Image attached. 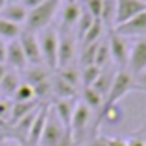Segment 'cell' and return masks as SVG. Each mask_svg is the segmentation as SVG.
Segmentation results:
<instances>
[{"label": "cell", "instance_id": "obj_17", "mask_svg": "<svg viewBox=\"0 0 146 146\" xmlns=\"http://www.w3.org/2000/svg\"><path fill=\"white\" fill-rule=\"evenodd\" d=\"M21 74H19V70H13V68L7 67V72L4 74L2 82H0V93H2V96L6 98H11L13 96V93L17 91V87L21 85Z\"/></svg>", "mask_w": 146, "mask_h": 146}, {"label": "cell", "instance_id": "obj_5", "mask_svg": "<svg viewBox=\"0 0 146 146\" xmlns=\"http://www.w3.org/2000/svg\"><path fill=\"white\" fill-rule=\"evenodd\" d=\"M76 57V35H72L70 28L59 26V46H57V67L72 65Z\"/></svg>", "mask_w": 146, "mask_h": 146}, {"label": "cell", "instance_id": "obj_1", "mask_svg": "<svg viewBox=\"0 0 146 146\" xmlns=\"http://www.w3.org/2000/svg\"><path fill=\"white\" fill-rule=\"evenodd\" d=\"M59 4H61V0H44L43 4L30 9L28 17H26V22H24V26H26L24 30L37 33L41 30L48 28L50 22L56 17V11L59 9Z\"/></svg>", "mask_w": 146, "mask_h": 146}, {"label": "cell", "instance_id": "obj_27", "mask_svg": "<svg viewBox=\"0 0 146 146\" xmlns=\"http://www.w3.org/2000/svg\"><path fill=\"white\" fill-rule=\"evenodd\" d=\"M13 102H33L35 98V91H33V87L30 85V83L26 82H21V85L17 87V91L13 93V96H11Z\"/></svg>", "mask_w": 146, "mask_h": 146}, {"label": "cell", "instance_id": "obj_33", "mask_svg": "<svg viewBox=\"0 0 146 146\" xmlns=\"http://www.w3.org/2000/svg\"><path fill=\"white\" fill-rule=\"evenodd\" d=\"M126 143H128V146H146L144 137H141L139 133H137V135H133V137H129Z\"/></svg>", "mask_w": 146, "mask_h": 146}, {"label": "cell", "instance_id": "obj_10", "mask_svg": "<svg viewBox=\"0 0 146 146\" xmlns=\"http://www.w3.org/2000/svg\"><path fill=\"white\" fill-rule=\"evenodd\" d=\"M19 43H21V46H22V52H24V56H26L28 65H43L41 48H39V41H37L35 32L22 30L21 35H19Z\"/></svg>", "mask_w": 146, "mask_h": 146}, {"label": "cell", "instance_id": "obj_38", "mask_svg": "<svg viewBox=\"0 0 146 146\" xmlns=\"http://www.w3.org/2000/svg\"><path fill=\"white\" fill-rule=\"evenodd\" d=\"M6 72H7V65L6 63H0V82H2V78H4Z\"/></svg>", "mask_w": 146, "mask_h": 146}, {"label": "cell", "instance_id": "obj_13", "mask_svg": "<svg viewBox=\"0 0 146 146\" xmlns=\"http://www.w3.org/2000/svg\"><path fill=\"white\" fill-rule=\"evenodd\" d=\"M78 104L76 98H65V100H56V106L52 107L54 115L57 117V120L61 122V126L65 128V131L70 135V122L72 115H74V107Z\"/></svg>", "mask_w": 146, "mask_h": 146}, {"label": "cell", "instance_id": "obj_8", "mask_svg": "<svg viewBox=\"0 0 146 146\" xmlns=\"http://www.w3.org/2000/svg\"><path fill=\"white\" fill-rule=\"evenodd\" d=\"M107 44H109L111 59L118 65V70H120V68H126V65H128V57H129L128 37H122L120 33H117L115 30H111L109 35H107Z\"/></svg>", "mask_w": 146, "mask_h": 146}, {"label": "cell", "instance_id": "obj_41", "mask_svg": "<svg viewBox=\"0 0 146 146\" xmlns=\"http://www.w3.org/2000/svg\"><path fill=\"white\" fill-rule=\"evenodd\" d=\"M4 133H7V131H4V129H0V135H4Z\"/></svg>", "mask_w": 146, "mask_h": 146}, {"label": "cell", "instance_id": "obj_28", "mask_svg": "<svg viewBox=\"0 0 146 146\" xmlns=\"http://www.w3.org/2000/svg\"><path fill=\"white\" fill-rule=\"evenodd\" d=\"M109 59H111V54H109V44H107V39L98 41V46H96V54H94V65L100 68L107 67L109 65Z\"/></svg>", "mask_w": 146, "mask_h": 146}, {"label": "cell", "instance_id": "obj_12", "mask_svg": "<svg viewBox=\"0 0 146 146\" xmlns=\"http://www.w3.org/2000/svg\"><path fill=\"white\" fill-rule=\"evenodd\" d=\"M6 65L13 70H26L28 67V61H26V56L22 52V46L19 43V39L7 41L6 43Z\"/></svg>", "mask_w": 146, "mask_h": 146}, {"label": "cell", "instance_id": "obj_9", "mask_svg": "<svg viewBox=\"0 0 146 146\" xmlns=\"http://www.w3.org/2000/svg\"><path fill=\"white\" fill-rule=\"evenodd\" d=\"M126 70L131 76H137L146 70V35L139 37L129 46V57H128Z\"/></svg>", "mask_w": 146, "mask_h": 146}, {"label": "cell", "instance_id": "obj_44", "mask_svg": "<svg viewBox=\"0 0 146 146\" xmlns=\"http://www.w3.org/2000/svg\"><path fill=\"white\" fill-rule=\"evenodd\" d=\"M144 141H146V137H144Z\"/></svg>", "mask_w": 146, "mask_h": 146}, {"label": "cell", "instance_id": "obj_23", "mask_svg": "<svg viewBox=\"0 0 146 146\" xmlns=\"http://www.w3.org/2000/svg\"><path fill=\"white\" fill-rule=\"evenodd\" d=\"M104 30H106V24H104L100 19H96V21L93 22V26L87 30V33L83 35L82 44H93V43H98V41L104 37Z\"/></svg>", "mask_w": 146, "mask_h": 146}, {"label": "cell", "instance_id": "obj_45", "mask_svg": "<svg viewBox=\"0 0 146 146\" xmlns=\"http://www.w3.org/2000/svg\"><path fill=\"white\" fill-rule=\"evenodd\" d=\"M144 2H146V0H144Z\"/></svg>", "mask_w": 146, "mask_h": 146}, {"label": "cell", "instance_id": "obj_21", "mask_svg": "<svg viewBox=\"0 0 146 146\" xmlns=\"http://www.w3.org/2000/svg\"><path fill=\"white\" fill-rule=\"evenodd\" d=\"M82 102L85 104L91 111H100V109H102V106H104V98L100 96L93 87H85V89H83Z\"/></svg>", "mask_w": 146, "mask_h": 146}, {"label": "cell", "instance_id": "obj_15", "mask_svg": "<svg viewBox=\"0 0 146 146\" xmlns=\"http://www.w3.org/2000/svg\"><path fill=\"white\" fill-rule=\"evenodd\" d=\"M0 17L9 21V22H13V24L22 26L26 22V17H28V9H26L21 2L6 4V6L2 7V11H0Z\"/></svg>", "mask_w": 146, "mask_h": 146}, {"label": "cell", "instance_id": "obj_25", "mask_svg": "<svg viewBox=\"0 0 146 146\" xmlns=\"http://www.w3.org/2000/svg\"><path fill=\"white\" fill-rule=\"evenodd\" d=\"M96 21V19L93 17V15L89 13L87 9H82V15H80V19H78V22H76V39L82 43V39H83V35L87 33V30L93 26V22Z\"/></svg>", "mask_w": 146, "mask_h": 146}, {"label": "cell", "instance_id": "obj_30", "mask_svg": "<svg viewBox=\"0 0 146 146\" xmlns=\"http://www.w3.org/2000/svg\"><path fill=\"white\" fill-rule=\"evenodd\" d=\"M85 9L89 11L94 19H102L104 0H85Z\"/></svg>", "mask_w": 146, "mask_h": 146}, {"label": "cell", "instance_id": "obj_20", "mask_svg": "<svg viewBox=\"0 0 146 146\" xmlns=\"http://www.w3.org/2000/svg\"><path fill=\"white\" fill-rule=\"evenodd\" d=\"M48 78V72L43 68V65H30L26 67V83H30L32 87L39 85V83L46 82Z\"/></svg>", "mask_w": 146, "mask_h": 146}, {"label": "cell", "instance_id": "obj_34", "mask_svg": "<svg viewBox=\"0 0 146 146\" xmlns=\"http://www.w3.org/2000/svg\"><path fill=\"white\" fill-rule=\"evenodd\" d=\"M87 146H107V137H102V135H93V139L89 141Z\"/></svg>", "mask_w": 146, "mask_h": 146}, {"label": "cell", "instance_id": "obj_19", "mask_svg": "<svg viewBox=\"0 0 146 146\" xmlns=\"http://www.w3.org/2000/svg\"><path fill=\"white\" fill-rule=\"evenodd\" d=\"M39 107V104H37V100H33V102H13V109H11V117H9V128L15 124V122H19L22 117H26L28 113H32L33 109H37Z\"/></svg>", "mask_w": 146, "mask_h": 146}, {"label": "cell", "instance_id": "obj_3", "mask_svg": "<svg viewBox=\"0 0 146 146\" xmlns=\"http://www.w3.org/2000/svg\"><path fill=\"white\" fill-rule=\"evenodd\" d=\"M133 89H135V80H133V76L129 74L126 68L117 70V74H115V78H113V83H111V87H109V93H107L106 100H104V106L118 104L129 91H133Z\"/></svg>", "mask_w": 146, "mask_h": 146}, {"label": "cell", "instance_id": "obj_18", "mask_svg": "<svg viewBox=\"0 0 146 146\" xmlns=\"http://www.w3.org/2000/svg\"><path fill=\"white\" fill-rule=\"evenodd\" d=\"M115 74H117V70H115V68H111V67H104V68H102V72H100V76L96 78V82L91 85V87H93V89L96 91V93H98L104 100H106L107 93H109V87H111V83H113Z\"/></svg>", "mask_w": 146, "mask_h": 146}, {"label": "cell", "instance_id": "obj_29", "mask_svg": "<svg viewBox=\"0 0 146 146\" xmlns=\"http://www.w3.org/2000/svg\"><path fill=\"white\" fill-rule=\"evenodd\" d=\"M100 72H102V68L96 67V65H85V67H82L80 78H82L83 87H91L93 85V83L96 82V78L100 76Z\"/></svg>", "mask_w": 146, "mask_h": 146}, {"label": "cell", "instance_id": "obj_37", "mask_svg": "<svg viewBox=\"0 0 146 146\" xmlns=\"http://www.w3.org/2000/svg\"><path fill=\"white\" fill-rule=\"evenodd\" d=\"M0 63H6V41L0 39Z\"/></svg>", "mask_w": 146, "mask_h": 146}, {"label": "cell", "instance_id": "obj_14", "mask_svg": "<svg viewBox=\"0 0 146 146\" xmlns=\"http://www.w3.org/2000/svg\"><path fill=\"white\" fill-rule=\"evenodd\" d=\"M48 113H50V106L48 104H43V106L39 107V111H37L33 122H32V128H30V131H28V137H26V143L30 146H39V141H41V135H43L44 124H46Z\"/></svg>", "mask_w": 146, "mask_h": 146}, {"label": "cell", "instance_id": "obj_11", "mask_svg": "<svg viewBox=\"0 0 146 146\" xmlns=\"http://www.w3.org/2000/svg\"><path fill=\"white\" fill-rule=\"evenodd\" d=\"M115 32L120 33L122 37H143L146 35V9L141 11L139 15H135L133 19H129L128 22L117 26Z\"/></svg>", "mask_w": 146, "mask_h": 146}, {"label": "cell", "instance_id": "obj_22", "mask_svg": "<svg viewBox=\"0 0 146 146\" xmlns=\"http://www.w3.org/2000/svg\"><path fill=\"white\" fill-rule=\"evenodd\" d=\"M52 93L57 96V100H65V98H74L76 96V87L68 85L67 82L56 78L52 82Z\"/></svg>", "mask_w": 146, "mask_h": 146}, {"label": "cell", "instance_id": "obj_6", "mask_svg": "<svg viewBox=\"0 0 146 146\" xmlns=\"http://www.w3.org/2000/svg\"><path fill=\"white\" fill-rule=\"evenodd\" d=\"M65 137H70V135L65 131V128L61 126V122L57 120V117L54 115L52 107H50V113L46 118V124H44L43 135H41L39 146H57Z\"/></svg>", "mask_w": 146, "mask_h": 146}, {"label": "cell", "instance_id": "obj_40", "mask_svg": "<svg viewBox=\"0 0 146 146\" xmlns=\"http://www.w3.org/2000/svg\"><path fill=\"white\" fill-rule=\"evenodd\" d=\"M13 2H21V0H6V4H13Z\"/></svg>", "mask_w": 146, "mask_h": 146}, {"label": "cell", "instance_id": "obj_42", "mask_svg": "<svg viewBox=\"0 0 146 146\" xmlns=\"http://www.w3.org/2000/svg\"><path fill=\"white\" fill-rule=\"evenodd\" d=\"M0 98H2V93H0Z\"/></svg>", "mask_w": 146, "mask_h": 146}, {"label": "cell", "instance_id": "obj_35", "mask_svg": "<svg viewBox=\"0 0 146 146\" xmlns=\"http://www.w3.org/2000/svg\"><path fill=\"white\" fill-rule=\"evenodd\" d=\"M107 146H128V143L122 137H107Z\"/></svg>", "mask_w": 146, "mask_h": 146}, {"label": "cell", "instance_id": "obj_39", "mask_svg": "<svg viewBox=\"0 0 146 146\" xmlns=\"http://www.w3.org/2000/svg\"><path fill=\"white\" fill-rule=\"evenodd\" d=\"M6 6V0H0V11H2V7Z\"/></svg>", "mask_w": 146, "mask_h": 146}, {"label": "cell", "instance_id": "obj_24", "mask_svg": "<svg viewBox=\"0 0 146 146\" xmlns=\"http://www.w3.org/2000/svg\"><path fill=\"white\" fill-rule=\"evenodd\" d=\"M21 32H22V28L19 24H13V22H9V21L0 17V39H4V41L19 39Z\"/></svg>", "mask_w": 146, "mask_h": 146}, {"label": "cell", "instance_id": "obj_31", "mask_svg": "<svg viewBox=\"0 0 146 146\" xmlns=\"http://www.w3.org/2000/svg\"><path fill=\"white\" fill-rule=\"evenodd\" d=\"M11 109H13V100L11 98H0V120L9 122ZM9 126V124H7Z\"/></svg>", "mask_w": 146, "mask_h": 146}, {"label": "cell", "instance_id": "obj_16", "mask_svg": "<svg viewBox=\"0 0 146 146\" xmlns=\"http://www.w3.org/2000/svg\"><path fill=\"white\" fill-rule=\"evenodd\" d=\"M82 15V6L76 0H67L61 9V28H74Z\"/></svg>", "mask_w": 146, "mask_h": 146}, {"label": "cell", "instance_id": "obj_26", "mask_svg": "<svg viewBox=\"0 0 146 146\" xmlns=\"http://www.w3.org/2000/svg\"><path fill=\"white\" fill-rule=\"evenodd\" d=\"M57 78L63 80V82H67L68 85H72V87H78L80 82H82V78H80V68L76 67V65L61 67L59 68V76H57Z\"/></svg>", "mask_w": 146, "mask_h": 146}, {"label": "cell", "instance_id": "obj_2", "mask_svg": "<svg viewBox=\"0 0 146 146\" xmlns=\"http://www.w3.org/2000/svg\"><path fill=\"white\" fill-rule=\"evenodd\" d=\"M37 41L41 48V57L48 68H57V46H59V32L56 28H44L37 32Z\"/></svg>", "mask_w": 146, "mask_h": 146}, {"label": "cell", "instance_id": "obj_4", "mask_svg": "<svg viewBox=\"0 0 146 146\" xmlns=\"http://www.w3.org/2000/svg\"><path fill=\"white\" fill-rule=\"evenodd\" d=\"M91 115L93 111L85 106L83 102H78L74 107V115H72V122H70V137H72V144H80L85 141L87 137V128L91 124Z\"/></svg>", "mask_w": 146, "mask_h": 146}, {"label": "cell", "instance_id": "obj_43", "mask_svg": "<svg viewBox=\"0 0 146 146\" xmlns=\"http://www.w3.org/2000/svg\"><path fill=\"white\" fill-rule=\"evenodd\" d=\"M143 91H144V93H146V89H143Z\"/></svg>", "mask_w": 146, "mask_h": 146}, {"label": "cell", "instance_id": "obj_32", "mask_svg": "<svg viewBox=\"0 0 146 146\" xmlns=\"http://www.w3.org/2000/svg\"><path fill=\"white\" fill-rule=\"evenodd\" d=\"M133 80H135V89H139V91L146 89V70L137 74V76H133Z\"/></svg>", "mask_w": 146, "mask_h": 146}, {"label": "cell", "instance_id": "obj_7", "mask_svg": "<svg viewBox=\"0 0 146 146\" xmlns=\"http://www.w3.org/2000/svg\"><path fill=\"white\" fill-rule=\"evenodd\" d=\"M144 9H146L144 0H115V15H113L115 28L128 22L129 19H133Z\"/></svg>", "mask_w": 146, "mask_h": 146}, {"label": "cell", "instance_id": "obj_36", "mask_svg": "<svg viewBox=\"0 0 146 146\" xmlns=\"http://www.w3.org/2000/svg\"><path fill=\"white\" fill-rule=\"evenodd\" d=\"M43 2H44V0H21V4H22V6H24L28 11L33 9L35 6H39V4H43Z\"/></svg>", "mask_w": 146, "mask_h": 146}]
</instances>
